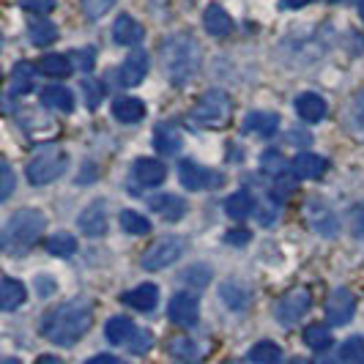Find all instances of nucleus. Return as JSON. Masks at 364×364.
Returning <instances> with one entry per match:
<instances>
[{"label":"nucleus","mask_w":364,"mask_h":364,"mask_svg":"<svg viewBox=\"0 0 364 364\" xmlns=\"http://www.w3.org/2000/svg\"><path fill=\"white\" fill-rule=\"evenodd\" d=\"M148 74V55L143 50H132L129 58L124 60V66H121V85H140L143 82V77Z\"/></svg>","instance_id":"nucleus-13"},{"label":"nucleus","mask_w":364,"mask_h":364,"mask_svg":"<svg viewBox=\"0 0 364 364\" xmlns=\"http://www.w3.org/2000/svg\"><path fill=\"white\" fill-rule=\"evenodd\" d=\"M198 315H200V307H198V299L192 293H176L170 299V321L176 326H195L198 323Z\"/></svg>","instance_id":"nucleus-10"},{"label":"nucleus","mask_w":364,"mask_h":364,"mask_svg":"<svg viewBox=\"0 0 364 364\" xmlns=\"http://www.w3.org/2000/svg\"><path fill=\"white\" fill-rule=\"evenodd\" d=\"M304 343H307V348H315V350H326L331 346V331L323 323H310L304 328Z\"/></svg>","instance_id":"nucleus-33"},{"label":"nucleus","mask_w":364,"mask_h":364,"mask_svg":"<svg viewBox=\"0 0 364 364\" xmlns=\"http://www.w3.org/2000/svg\"><path fill=\"white\" fill-rule=\"evenodd\" d=\"M310 304H312V296L307 288H293V291H288L277 301L274 315H277V321H279L282 326H293V323H299V321L307 315Z\"/></svg>","instance_id":"nucleus-7"},{"label":"nucleus","mask_w":364,"mask_h":364,"mask_svg":"<svg viewBox=\"0 0 364 364\" xmlns=\"http://www.w3.org/2000/svg\"><path fill=\"white\" fill-rule=\"evenodd\" d=\"M353 310H356V299L353 293L346 291V288H337V291L328 293L326 299V318L331 326H346L348 321L353 318Z\"/></svg>","instance_id":"nucleus-9"},{"label":"nucleus","mask_w":364,"mask_h":364,"mask_svg":"<svg viewBox=\"0 0 364 364\" xmlns=\"http://www.w3.org/2000/svg\"><path fill=\"white\" fill-rule=\"evenodd\" d=\"M36 364H63L58 356H53V353H44V356H38Z\"/></svg>","instance_id":"nucleus-54"},{"label":"nucleus","mask_w":364,"mask_h":364,"mask_svg":"<svg viewBox=\"0 0 364 364\" xmlns=\"http://www.w3.org/2000/svg\"><path fill=\"white\" fill-rule=\"evenodd\" d=\"M156 301H159V288L151 285V282L137 285L134 291L124 293V304H129V307H134V310L140 312H151L156 307Z\"/></svg>","instance_id":"nucleus-17"},{"label":"nucleus","mask_w":364,"mask_h":364,"mask_svg":"<svg viewBox=\"0 0 364 364\" xmlns=\"http://www.w3.org/2000/svg\"><path fill=\"white\" fill-rule=\"evenodd\" d=\"M112 115H115L121 124H137V121H143V115H146V105H143L140 99H134V96H124V99H115Z\"/></svg>","instance_id":"nucleus-21"},{"label":"nucleus","mask_w":364,"mask_h":364,"mask_svg":"<svg viewBox=\"0 0 364 364\" xmlns=\"http://www.w3.org/2000/svg\"><path fill=\"white\" fill-rule=\"evenodd\" d=\"M350 124L356 132H362L364 134V88L356 96H353V102H350Z\"/></svg>","instance_id":"nucleus-41"},{"label":"nucleus","mask_w":364,"mask_h":364,"mask_svg":"<svg viewBox=\"0 0 364 364\" xmlns=\"http://www.w3.org/2000/svg\"><path fill=\"white\" fill-rule=\"evenodd\" d=\"M178 178L192 192H198V189H214V186L225 183V178L219 173H214V170H208V167H203L198 162H189V159H183L178 164Z\"/></svg>","instance_id":"nucleus-8"},{"label":"nucleus","mask_w":364,"mask_h":364,"mask_svg":"<svg viewBox=\"0 0 364 364\" xmlns=\"http://www.w3.org/2000/svg\"><path fill=\"white\" fill-rule=\"evenodd\" d=\"M285 6H291V9H301V6H307L310 0H282Z\"/></svg>","instance_id":"nucleus-55"},{"label":"nucleus","mask_w":364,"mask_h":364,"mask_svg":"<svg viewBox=\"0 0 364 364\" xmlns=\"http://www.w3.org/2000/svg\"><path fill=\"white\" fill-rule=\"evenodd\" d=\"M274 217H277V211H274L272 205H266V208H263V205H260V225H272L274 222Z\"/></svg>","instance_id":"nucleus-51"},{"label":"nucleus","mask_w":364,"mask_h":364,"mask_svg":"<svg viewBox=\"0 0 364 364\" xmlns=\"http://www.w3.org/2000/svg\"><path fill=\"white\" fill-rule=\"evenodd\" d=\"M250 230H230L228 236H225V241L228 244H233V247H244V244H250Z\"/></svg>","instance_id":"nucleus-49"},{"label":"nucleus","mask_w":364,"mask_h":364,"mask_svg":"<svg viewBox=\"0 0 364 364\" xmlns=\"http://www.w3.org/2000/svg\"><path fill=\"white\" fill-rule=\"evenodd\" d=\"M28 33H31V41L38 44V47H47V44L58 41V28H55L50 19H33L31 28H28Z\"/></svg>","instance_id":"nucleus-30"},{"label":"nucleus","mask_w":364,"mask_h":364,"mask_svg":"<svg viewBox=\"0 0 364 364\" xmlns=\"http://www.w3.org/2000/svg\"><path fill=\"white\" fill-rule=\"evenodd\" d=\"M41 105L50 109H60V112H72L74 109V93L66 85H47L41 91Z\"/></svg>","instance_id":"nucleus-22"},{"label":"nucleus","mask_w":364,"mask_h":364,"mask_svg":"<svg viewBox=\"0 0 364 364\" xmlns=\"http://www.w3.org/2000/svg\"><path fill=\"white\" fill-rule=\"evenodd\" d=\"M359 14H362V19H364V0H359Z\"/></svg>","instance_id":"nucleus-58"},{"label":"nucleus","mask_w":364,"mask_h":364,"mask_svg":"<svg viewBox=\"0 0 364 364\" xmlns=\"http://www.w3.org/2000/svg\"><path fill=\"white\" fill-rule=\"evenodd\" d=\"M9 85H11V93L17 96V93H28L33 88V66L31 63H17L14 66V72H11V80H9Z\"/></svg>","instance_id":"nucleus-31"},{"label":"nucleus","mask_w":364,"mask_h":364,"mask_svg":"<svg viewBox=\"0 0 364 364\" xmlns=\"http://www.w3.org/2000/svg\"><path fill=\"white\" fill-rule=\"evenodd\" d=\"M47 252H53L58 257H66V255H74L77 252V238L69 236V233H55V236L47 238Z\"/></svg>","instance_id":"nucleus-34"},{"label":"nucleus","mask_w":364,"mask_h":364,"mask_svg":"<svg viewBox=\"0 0 364 364\" xmlns=\"http://www.w3.org/2000/svg\"><path fill=\"white\" fill-rule=\"evenodd\" d=\"M25 304V285L17 282V279H11V277H6L3 282H0V307L6 312L17 310Z\"/></svg>","instance_id":"nucleus-25"},{"label":"nucleus","mask_w":364,"mask_h":364,"mask_svg":"<svg viewBox=\"0 0 364 364\" xmlns=\"http://www.w3.org/2000/svg\"><path fill=\"white\" fill-rule=\"evenodd\" d=\"M80 230L91 238L105 236V233H107V205L102 200L91 203V205L80 214Z\"/></svg>","instance_id":"nucleus-11"},{"label":"nucleus","mask_w":364,"mask_h":364,"mask_svg":"<svg viewBox=\"0 0 364 364\" xmlns=\"http://www.w3.org/2000/svg\"><path fill=\"white\" fill-rule=\"evenodd\" d=\"M118 0H82V11L88 19H102Z\"/></svg>","instance_id":"nucleus-39"},{"label":"nucleus","mask_w":364,"mask_h":364,"mask_svg":"<svg viewBox=\"0 0 364 364\" xmlns=\"http://www.w3.org/2000/svg\"><path fill=\"white\" fill-rule=\"evenodd\" d=\"M38 72L47 77H69L72 74V58L66 55H44L38 60Z\"/></svg>","instance_id":"nucleus-27"},{"label":"nucleus","mask_w":364,"mask_h":364,"mask_svg":"<svg viewBox=\"0 0 364 364\" xmlns=\"http://www.w3.org/2000/svg\"><path fill=\"white\" fill-rule=\"evenodd\" d=\"M340 356L346 359V364H364V340L362 337H350L343 350H340Z\"/></svg>","instance_id":"nucleus-38"},{"label":"nucleus","mask_w":364,"mask_h":364,"mask_svg":"<svg viewBox=\"0 0 364 364\" xmlns=\"http://www.w3.org/2000/svg\"><path fill=\"white\" fill-rule=\"evenodd\" d=\"M3 364H22V362H17V359H3Z\"/></svg>","instance_id":"nucleus-57"},{"label":"nucleus","mask_w":364,"mask_h":364,"mask_svg":"<svg viewBox=\"0 0 364 364\" xmlns=\"http://www.w3.org/2000/svg\"><path fill=\"white\" fill-rule=\"evenodd\" d=\"M36 291H38V296H53V293H55V282L50 279V277H38V279H36Z\"/></svg>","instance_id":"nucleus-50"},{"label":"nucleus","mask_w":364,"mask_h":364,"mask_svg":"<svg viewBox=\"0 0 364 364\" xmlns=\"http://www.w3.org/2000/svg\"><path fill=\"white\" fill-rule=\"evenodd\" d=\"M148 208H151L154 214L164 217L167 222H178V219L186 214V200L178 198V195H173V192H162V195H154V198L148 200Z\"/></svg>","instance_id":"nucleus-12"},{"label":"nucleus","mask_w":364,"mask_h":364,"mask_svg":"<svg viewBox=\"0 0 364 364\" xmlns=\"http://www.w3.org/2000/svg\"><path fill=\"white\" fill-rule=\"evenodd\" d=\"M82 93H85V105H88V109H96L99 105H102L105 88H102V82H96V80H85V82H82Z\"/></svg>","instance_id":"nucleus-40"},{"label":"nucleus","mask_w":364,"mask_h":364,"mask_svg":"<svg viewBox=\"0 0 364 364\" xmlns=\"http://www.w3.org/2000/svg\"><path fill=\"white\" fill-rule=\"evenodd\" d=\"M91 321V307L85 301H69V304H60L58 310H53L44 318L41 334L55 346H74L88 334Z\"/></svg>","instance_id":"nucleus-1"},{"label":"nucleus","mask_w":364,"mask_h":364,"mask_svg":"<svg viewBox=\"0 0 364 364\" xmlns=\"http://www.w3.org/2000/svg\"><path fill=\"white\" fill-rule=\"evenodd\" d=\"M285 364H310L307 359H301V356H293V359H288Z\"/></svg>","instance_id":"nucleus-56"},{"label":"nucleus","mask_w":364,"mask_h":364,"mask_svg":"<svg viewBox=\"0 0 364 364\" xmlns=\"http://www.w3.org/2000/svg\"><path fill=\"white\" fill-rule=\"evenodd\" d=\"M252 208H255V200H252L250 192H236V195H230L225 200V211H228V217L233 219H247L252 214Z\"/></svg>","instance_id":"nucleus-28"},{"label":"nucleus","mask_w":364,"mask_h":364,"mask_svg":"<svg viewBox=\"0 0 364 364\" xmlns=\"http://www.w3.org/2000/svg\"><path fill=\"white\" fill-rule=\"evenodd\" d=\"M183 255V241L178 236H164L156 244H151L143 252V269L146 272H162L170 263H176Z\"/></svg>","instance_id":"nucleus-6"},{"label":"nucleus","mask_w":364,"mask_h":364,"mask_svg":"<svg viewBox=\"0 0 364 364\" xmlns=\"http://www.w3.org/2000/svg\"><path fill=\"white\" fill-rule=\"evenodd\" d=\"M219 296L222 301L230 307V310H247L250 307V291L241 285V282H225L219 288Z\"/></svg>","instance_id":"nucleus-26"},{"label":"nucleus","mask_w":364,"mask_h":364,"mask_svg":"<svg viewBox=\"0 0 364 364\" xmlns=\"http://www.w3.org/2000/svg\"><path fill=\"white\" fill-rule=\"evenodd\" d=\"M296 112H299L301 121L318 124V121L326 115V102H323L318 93H301V96L296 99Z\"/></svg>","instance_id":"nucleus-19"},{"label":"nucleus","mask_w":364,"mask_h":364,"mask_svg":"<svg viewBox=\"0 0 364 364\" xmlns=\"http://www.w3.org/2000/svg\"><path fill=\"white\" fill-rule=\"evenodd\" d=\"M19 6H22L25 11H31V14L44 17V14H50L55 9V0H19Z\"/></svg>","instance_id":"nucleus-44"},{"label":"nucleus","mask_w":364,"mask_h":364,"mask_svg":"<svg viewBox=\"0 0 364 364\" xmlns=\"http://www.w3.org/2000/svg\"><path fill=\"white\" fill-rule=\"evenodd\" d=\"M310 222H312V228L318 230V233H323V236H334L337 233V217L331 214V211H326V208H318L315 214L310 217Z\"/></svg>","instance_id":"nucleus-36"},{"label":"nucleus","mask_w":364,"mask_h":364,"mask_svg":"<svg viewBox=\"0 0 364 364\" xmlns=\"http://www.w3.org/2000/svg\"><path fill=\"white\" fill-rule=\"evenodd\" d=\"M203 25H205V31H208L211 36H217V38H225L233 33V19H230V14H228L219 3H211V6L205 9Z\"/></svg>","instance_id":"nucleus-15"},{"label":"nucleus","mask_w":364,"mask_h":364,"mask_svg":"<svg viewBox=\"0 0 364 364\" xmlns=\"http://www.w3.org/2000/svg\"><path fill=\"white\" fill-rule=\"evenodd\" d=\"M350 230L356 236H364V203L353 205V211H350Z\"/></svg>","instance_id":"nucleus-48"},{"label":"nucleus","mask_w":364,"mask_h":364,"mask_svg":"<svg viewBox=\"0 0 364 364\" xmlns=\"http://www.w3.org/2000/svg\"><path fill=\"white\" fill-rule=\"evenodd\" d=\"M328 162L323 159V156H318V154H299L296 159H293V176H299V178H310V181H315V178H321L323 173H326Z\"/></svg>","instance_id":"nucleus-16"},{"label":"nucleus","mask_w":364,"mask_h":364,"mask_svg":"<svg viewBox=\"0 0 364 364\" xmlns=\"http://www.w3.org/2000/svg\"><path fill=\"white\" fill-rule=\"evenodd\" d=\"M279 129V115L277 112H250L244 121V132L257 134V137H272Z\"/></svg>","instance_id":"nucleus-18"},{"label":"nucleus","mask_w":364,"mask_h":364,"mask_svg":"<svg viewBox=\"0 0 364 364\" xmlns=\"http://www.w3.org/2000/svg\"><path fill=\"white\" fill-rule=\"evenodd\" d=\"M14 192V173H11V164L3 162L0 167V200H9Z\"/></svg>","instance_id":"nucleus-42"},{"label":"nucleus","mask_w":364,"mask_h":364,"mask_svg":"<svg viewBox=\"0 0 364 364\" xmlns=\"http://www.w3.org/2000/svg\"><path fill=\"white\" fill-rule=\"evenodd\" d=\"M148 346H151V334L137 328V334L129 340V350H134V353H146Z\"/></svg>","instance_id":"nucleus-47"},{"label":"nucleus","mask_w":364,"mask_h":364,"mask_svg":"<svg viewBox=\"0 0 364 364\" xmlns=\"http://www.w3.org/2000/svg\"><path fill=\"white\" fill-rule=\"evenodd\" d=\"M183 279H186L189 285H198V288H203V285L211 279V272H208L205 266H192V269H186V272H183Z\"/></svg>","instance_id":"nucleus-45"},{"label":"nucleus","mask_w":364,"mask_h":364,"mask_svg":"<svg viewBox=\"0 0 364 364\" xmlns=\"http://www.w3.org/2000/svg\"><path fill=\"white\" fill-rule=\"evenodd\" d=\"M181 132L176 127H170V124H162V127H156L154 132V146L156 151H162L167 156H173V154H178L181 151Z\"/></svg>","instance_id":"nucleus-24"},{"label":"nucleus","mask_w":364,"mask_h":364,"mask_svg":"<svg viewBox=\"0 0 364 364\" xmlns=\"http://www.w3.org/2000/svg\"><path fill=\"white\" fill-rule=\"evenodd\" d=\"M170 353H173V359H178L181 364H198L203 356L198 343H192V340H186V337L173 340V343H170Z\"/></svg>","instance_id":"nucleus-29"},{"label":"nucleus","mask_w":364,"mask_h":364,"mask_svg":"<svg viewBox=\"0 0 364 364\" xmlns=\"http://www.w3.org/2000/svg\"><path fill=\"white\" fill-rule=\"evenodd\" d=\"M164 176H167V170H164V164L159 159H137L134 162V178L143 183V186H159L164 181Z\"/></svg>","instance_id":"nucleus-20"},{"label":"nucleus","mask_w":364,"mask_h":364,"mask_svg":"<svg viewBox=\"0 0 364 364\" xmlns=\"http://www.w3.org/2000/svg\"><path fill=\"white\" fill-rule=\"evenodd\" d=\"M134 334H137V326H134L129 318H124V315L109 318L107 326H105V337H107L112 346H124V343H129Z\"/></svg>","instance_id":"nucleus-23"},{"label":"nucleus","mask_w":364,"mask_h":364,"mask_svg":"<svg viewBox=\"0 0 364 364\" xmlns=\"http://www.w3.org/2000/svg\"><path fill=\"white\" fill-rule=\"evenodd\" d=\"M69 58H72L74 66H80L82 72H91L93 63H96V53H93V50H74Z\"/></svg>","instance_id":"nucleus-46"},{"label":"nucleus","mask_w":364,"mask_h":364,"mask_svg":"<svg viewBox=\"0 0 364 364\" xmlns=\"http://www.w3.org/2000/svg\"><path fill=\"white\" fill-rule=\"evenodd\" d=\"M121 228L127 233H132V236H146V233H151V222L143 214H137V211H124L121 214Z\"/></svg>","instance_id":"nucleus-35"},{"label":"nucleus","mask_w":364,"mask_h":364,"mask_svg":"<svg viewBox=\"0 0 364 364\" xmlns=\"http://www.w3.org/2000/svg\"><path fill=\"white\" fill-rule=\"evenodd\" d=\"M279 356H282L279 346H277V343H269V340L257 343V346H252V350H250V362L252 364H279Z\"/></svg>","instance_id":"nucleus-32"},{"label":"nucleus","mask_w":364,"mask_h":364,"mask_svg":"<svg viewBox=\"0 0 364 364\" xmlns=\"http://www.w3.org/2000/svg\"><path fill=\"white\" fill-rule=\"evenodd\" d=\"M69 156L66 151L58 146H44L38 148V154L28 162V181L33 186H44V183H53L55 178H60V173L66 170Z\"/></svg>","instance_id":"nucleus-5"},{"label":"nucleus","mask_w":364,"mask_h":364,"mask_svg":"<svg viewBox=\"0 0 364 364\" xmlns=\"http://www.w3.org/2000/svg\"><path fill=\"white\" fill-rule=\"evenodd\" d=\"M230 112H233V102H230L228 93L208 91L195 102V107L189 112V124L200 129H217L222 124H228Z\"/></svg>","instance_id":"nucleus-4"},{"label":"nucleus","mask_w":364,"mask_h":364,"mask_svg":"<svg viewBox=\"0 0 364 364\" xmlns=\"http://www.w3.org/2000/svg\"><path fill=\"white\" fill-rule=\"evenodd\" d=\"M296 183H299V176H279V181H277V189H274V195H277V200H288L293 192H296Z\"/></svg>","instance_id":"nucleus-43"},{"label":"nucleus","mask_w":364,"mask_h":364,"mask_svg":"<svg viewBox=\"0 0 364 364\" xmlns=\"http://www.w3.org/2000/svg\"><path fill=\"white\" fill-rule=\"evenodd\" d=\"M162 66L173 85H186L200 69V44L189 33L170 36L162 44Z\"/></svg>","instance_id":"nucleus-2"},{"label":"nucleus","mask_w":364,"mask_h":364,"mask_svg":"<svg viewBox=\"0 0 364 364\" xmlns=\"http://www.w3.org/2000/svg\"><path fill=\"white\" fill-rule=\"evenodd\" d=\"M260 167H263V173H269V176H282L285 173V156L279 154V151H266L263 156H260Z\"/></svg>","instance_id":"nucleus-37"},{"label":"nucleus","mask_w":364,"mask_h":364,"mask_svg":"<svg viewBox=\"0 0 364 364\" xmlns=\"http://www.w3.org/2000/svg\"><path fill=\"white\" fill-rule=\"evenodd\" d=\"M112 38L121 47H134V44L143 41V25L134 17H129V14H121L112 25Z\"/></svg>","instance_id":"nucleus-14"},{"label":"nucleus","mask_w":364,"mask_h":364,"mask_svg":"<svg viewBox=\"0 0 364 364\" xmlns=\"http://www.w3.org/2000/svg\"><path fill=\"white\" fill-rule=\"evenodd\" d=\"M85 364H118V359H115V356H109V353H99V356L88 359Z\"/></svg>","instance_id":"nucleus-52"},{"label":"nucleus","mask_w":364,"mask_h":364,"mask_svg":"<svg viewBox=\"0 0 364 364\" xmlns=\"http://www.w3.org/2000/svg\"><path fill=\"white\" fill-rule=\"evenodd\" d=\"M318 364H346V359L337 356V353H323V356L318 359Z\"/></svg>","instance_id":"nucleus-53"},{"label":"nucleus","mask_w":364,"mask_h":364,"mask_svg":"<svg viewBox=\"0 0 364 364\" xmlns=\"http://www.w3.org/2000/svg\"><path fill=\"white\" fill-rule=\"evenodd\" d=\"M44 228H47V219H44L41 211H36V208H22L3 228V250L6 252L31 250L38 238H41Z\"/></svg>","instance_id":"nucleus-3"}]
</instances>
